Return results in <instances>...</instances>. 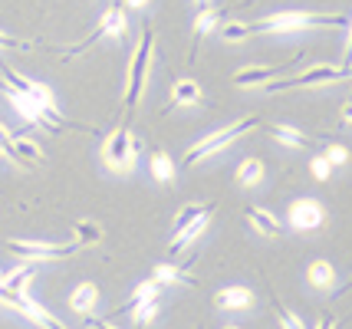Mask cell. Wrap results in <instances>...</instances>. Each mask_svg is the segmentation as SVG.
<instances>
[{
  "label": "cell",
  "mask_w": 352,
  "mask_h": 329,
  "mask_svg": "<svg viewBox=\"0 0 352 329\" xmlns=\"http://www.w3.org/2000/svg\"><path fill=\"white\" fill-rule=\"evenodd\" d=\"M33 277H36V266L23 264V266H16V270H10V273H3V277H0V286L10 290V293H23Z\"/></svg>",
  "instance_id": "cell-18"
},
{
  "label": "cell",
  "mask_w": 352,
  "mask_h": 329,
  "mask_svg": "<svg viewBox=\"0 0 352 329\" xmlns=\"http://www.w3.org/2000/svg\"><path fill=\"white\" fill-rule=\"evenodd\" d=\"M96 299H99V290H96V283H79L76 290L69 293V306H73L76 313H89L92 306H96Z\"/></svg>",
  "instance_id": "cell-20"
},
{
  "label": "cell",
  "mask_w": 352,
  "mask_h": 329,
  "mask_svg": "<svg viewBox=\"0 0 352 329\" xmlns=\"http://www.w3.org/2000/svg\"><path fill=\"white\" fill-rule=\"evenodd\" d=\"M125 27H129V14H125L122 3H116V7H109L106 14H102V20H99V27L79 43V47L66 49V60H73V56H79V53H86V49L96 43V40H102V36H122Z\"/></svg>",
  "instance_id": "cell-5"
},
{
  "label": "cell",
  "mask_w": 352,
  "mask_h": 329,
  "mask_svg": "<svg viewBox=\"0 0 352 329\" xmlns=\"http://www.w3.org/2000/svg\"><path fill=\"white\" fill-rule=\"evenodd\" d=\"M342 122H346V126H352V102H346V106H342Z\"/></svg>",
  "instance_id": "cell-35"
},
{
  "label": "cell",
  "mask_w": 352,
  "mask_h": 329,
  "mask_svg": "<svg viewBox=\"0 0 352 329\" xmlns=\"http://www.w3.org/2000/svg\"><path fill=\"white\" fill-rule=\"evenodd\" d=\"M307 277H309V283H313L316 290H329V286L336 283V270H333L329 260H313L309 270H307Z\"/></svg>",
  "instance_id": "cell-22"
},
{
  "label": "cell",
  "mask_w": 352,
  "mask_h": 329,
  "mask_svg": "<svg viewBox=\"0 0 352 329\" xmlns=\"http://www.w3.org/2000/svg\"><path fill=\"white\" fill-rule=\"evenodd\" d=\"M322 158H326V161L336 168V165H346V161H349V152H346L342 145H329V148L322 152Z\"/></svg>",
  "instance_id": "cell-29"
},
{
  "label": "cell",
  "mask_w": 352,
  "mask_h": 329,
  "mask_svg": "<svg viewBox=\"0 0 352 329\" xmlns=\"http://www.w3.org/2000/svg\"><path fill=\"white\" fill-rule=\"evenodd\" d=\"M152 47H155V30L145 23L142 27V40L135 47V56L129 63V86H125V106L135 109L142 93H145V79H148V66H152Z\"/></svg>",
  "instance_id": "cell-2"
},
{
  "label": "cell",
  "mask_w": 352,
  "mask_h": 329,
  "mask_svg": "<svg viewBox=\"0 0 352 329\" xmlns=\"http://www.w3.org/2000/svg\"><path fill=\"white\" fill-rule=\"evenodd\" d=\"M10 141H14V135H10L7 128L0 126V152H7V148H10Z\"/></svg>",
  "instance_id": "cell-32"
},
{
  "label": "cell",
  "mask_w": 352,
  "mask_h": 329,
  "mask_svg": "<svg viewBox=\"0 0 352 329\" xmlns=\"http://www.w3.org/2000/svg\"><path fill=\"white\" fill-rule=\"evenodd\" d=\"M316 27H349L342 14H303V10H287L274 14L267 20L250 23V33H296V30H316Z\"/></svg>",
  "instance_id": "cell-1"
},
{
  "label": "cell",
  "mask_w": 352,
  "mask_h": 329,
  "mask_svg": "<svg viewBox=\"0 0 352 329\" xmlns=\"http://www.w3.org/2000/svg\"><path fill=\"white\" fill-rule=\"evenodd\" d=\"M217 310H250L254 306V290H247V286H228V290H221L214 297Z\"/></svg>",
  "instance_id": "cell-10"
},
{
  "label": "cell",
  "mask_w": 352,
  "mask_h": 329,
  "mask_svg": "<svg viewBox=\"0 0 352 329\" xmlns=\"http://www.w3.org/2000/svg\"><path fill=\"white\" fill-rule=\"evenodd\" d=\"M293 63H283V66H250V69H241L237 76H234V86H241V89H250V86H267V82H274L280 73H290Z\"/></svg>",
  "instance_id": "cell-9"
},
{
  "label": "cell",
  "mask_w": 352,
  "mask_h": 329,
  "mask_svg": "<svg viewBox=\"0 0 352 329\" xmlns=\"http://www.w3.org/2000/svg\"><path fill=\"white\" fill-rule=\"evenodd\" d=\"M135 155H138V139L132 135L129 126H119L106 139V148H102L106 165L112 172H132L135 168Z\"/></svg>",
  "instance_id": "cell-4"
},
{
  "label": "cell",
  "mask_w": 352,
  "mask_h": 329,
  "mask_svg": "<svg viewBox=\"0 0 352 329\" xmlns=\"http://www.w3.org/2000/svg\"><path fill=\"white\" fill-rule=\"evenodd\" d=\"M152 280L162 283V286H171V283H188V286H195V277H188L184 266H175V264H158L152 273Z\"/></svg>",
  "instance_id": "cell-21"
},
{
  "label": "cell",
  "mask_w": 352,
  "mask_h": 329,
  "mask_svg": "<svg viewBox=\"0 0 352 329\" xmlns=\"http://www.w3.org/2000/svg\"><path fill=\"white\" fill-rule=\"evenodd\" d=\"M155 316H158V299H145L142 306L135 310V319L138 323H152Z\"/></svg>",
  "instance_id": "cell-30"
},
{
  "label": "cell",
  "mask_w": 352,
  "mask_h": 329,
  "mask_svg": "<svg viewBox=\"0 0 352 329\" xmlns=\"http://www.w3.org/2000/svg\"><path fill=\"white\" fill-rule=\"evenodd\" d=\"M86 326H89V329H116V326H109L106 319H89Z\"/></svg>",
  "instance_id": "cell-34"
},
{
  "label": "cell",
  "mask_w": 352,
  "mask_h": 329,
  "mask_svg": "<svg viewBox=\"0 0 352 329\" xmlns=\"http://www.w3.org/2000/svg\"><path fill=\"white\" fill-rule=\"evenodd\" d=\"M158 293H162V283H155V280H142L135 286V293H132V297L125 299L122 306H119V310H116V313H135L138 306H142V303H145V299H158Z\"/></svg>",
  "instance_id": "cell-16"
},
{
  "label": "cell",
  "mask_w": 352,
  "mask_h": 329,
  "mask_svg": "<svg viewBox=\"0 0 352 329\" xmlns=\"http://www.w3.org/2000/svg\"><path fill=\"white\" fill-rule=\"evenodd\" d=\"M316 329H336V319L333 316H322L320 323H316Z\"/></svg>",
  "instance_id": "cell-33"
},
{
  "label": "cell",
  "mask_w": 352,
  "mask_h": 329,
  "mask_svg": "<svg viewBox=\"0 0 352 329\" xmlns=\"http://www.w3.org/2000/svg\"><path fill=\"white\" fill-rule=\"evenodd\" d=\"M204 214H214V204H188L182 214L175 218V234L178 231H184V227H191L198 218H204Z\"/></svg>",
  "instance_id": "cell-24"
},
{
  "label": "cell",
  "mask_w": 352,
  "mask_h": 329,
  "mask_svg": "<svg viewBox=\"0 0 352 329\" xmlns=\"http://www.w3.org/2000/svg\"><path fill=\"white\" fill-rule=\"evenodd\" d=\"M224 329H237V326H224Z\"/></svg>",
  "instance_id": "cell-39"
},
{
  "label": "cell",
  "mask_w": 352,
  "mask_h": 329,
  "mask_svg": "<svg viewBox=\"0 0 352 329\" xmlns=\"http://www.w3.org/2000/svg\"><path fill=\"white\" fill-rule=\"evenodd\" d=\"M309 174L316 178V181H329V174H333V165L326 161L322 155H313V161H309Z\"/></svg>",
  "instance_id": "cell-28"
},
{
  "label": "cell",
  "mask_w": 352,
  "mask_h": 329,
  "mask_svg": "<svg viewBox=\"0 0 352 329\" xmlns=\"http://www.w3.org/2000/svg\"><path fill=\"white\" fill-rule=\"evenodd\" d=\"M221 36H224L228 43H241V40L254 36V33H250V23H244V20H228L224 30H221Z\"/></svg>",
  "instance_id": "cell-26"
},
{
  "label": "cell",
  "mask_w": 352,
  "mask_h": 329,
  "mask_svg": "<svg viewBox=\"0 0 352 329\" xmlns=\"http://www.w3.org/2000/svg\"><path fill=\"white\" fill-rule=\"evenodd\" d=\"M7 158H14L16 165H36V161H43V148L40 145H33V141H27V139H14L10 141V148L3 152Z\"/></svg>",
  "instance_id": "cell-13"
},
{
  "label": "cell",
  "mask_w": 352,
  "mask_h": 329,
  "mask_svg": "<svg viewBox=\"0 0 352 329\" xmlns=\"http://www.w3.org/2000/svg\"><path fill=\"white\" fill-rule=\"evenodd\" d=\"M270 135H274L280 145L296 148V152H307V148H313V135H307V132H300V128H293V126H270Z\"/></svg>",
  "instance_id": "cell-12"
},
{
  "label": "cell",
  "mask_w": 352,
  "mask_h": 329,
  "mask_svg": "<svg viewBox=\"0 0 352 329\" xmlns=\"http://www.w3.org/2000/svg\"><path fill=\"white\" fill-rule=\"evenodd\" d=\"M336 79H346L342 73V66H313L307 73H300V76H287V79H274V82H267V89L270 93H283V89H307V86H322V82H336Z\"/></svg>",
  "instance_id": "cell-6"
},
{
  "label": "cell",
  "mask_w": 352,
  "mask_h": 329,
  "mask_svg": "<svg viewBox=\"0 0 352 329\" xmlns=\"http://www.w3.org/2000/svg\"><path fill=\"white\" fill-rule=\"evenodd\" d=\"M16 257H27V260H63V257H73L79 251V244H40V240H10L7 244Z\"/></svg>",
  "instance_id": "cell-7"
},
{
  "label": "cell",
  "mask_w": 352,
  "mask_h": 329,
  "mask_svg": "<svg viewBox=\"0 0 352 329\" xmlns=\"http://www.w3.org/2000/svg\"><path fill=\"white\" fill-rule=\"evenodd\" d=\"M148 168H152V178L158 181V185H171V181H175V172H178L175 158H171L168 152H162V148H155V152H152Z\"/></svg>",
  "instance_id": "cell-14"
},
{
  "label": "cell",
  "mask_w": 352,
  "mask_h": 329,
  "mask_svg": "<svg viewBox=\"0 0 352 329\" xmlns=\"http://www.w3.org/2000/svg\"><path fill=\"white\" fill-rule=\"evenodd\" d=\"M195 3H198V7H208V3H211V0H195Z\"/></svg>",
  "instance_id": "cell-37"
},
{
  "label": "cell",
  "mask_w": 352,
  "mask_h": 329,
  "mask_svg": "<svg viewBox=\"0 0 352 329\" xmlns=\"http://www.w3.org/2000/svg\"><path fill=\"white\" fill-rule=\"evenodd\" d=\"M322 204L313 201V198H300V201L290 204V211H287V220H290L293 231H316L322 224Z\"/></svg>",
  "instance_id": "cell-8"
},
{
  "label": "cell",
  "mask_w": 352,
  "mask_h": 329,
  "mask_svg": "<svg viewBox=\"0 0 352 329\" xmlns=\"http://www.w3.org/2000/svg\"><path fill=\"white\" fill-rule=\"evenodd\" d=\"M76 244L79 247H92V244H99L102 240V227L96 224V220H76Z\"/></svg>",
  "instance_id": "cell-25"
},
{
  "label": "cell",
  "mask_w": 352,
  "mask_h": 329,
  "mask_svg": "<svg viewBox=\"0 0 352 329\" xmlns=\"http://www.w3.org/2000/svg\"><path fill=\"white\" fill-rule=\"evenodd\" d=\"M244 218L254 224V231H261L263 237H280L283 234V224H280V218L276 214H270V211H263V207H247Z\"/></svg>",
  "instance_id": "cell-11"
},
{
  "label": "cell",
  "mask_w": 352,
  "mask_h": 329,
  "mask_svg": "<svg viewBox=\"0 0 352 329\" xmlns=\"http://www.w3.org/2000/svg\"><path fill=\"white\" fill-rule=\"evenodd\" d=\"M274 306H276V319H280V326H283V329H309L307 323L293 313V310H287L280 299H274Z\"/></svg>",
  "instance_id": "cell-27"
},
{
  "label": "cell",
  "mask_w": 352,
  "mask_h": 329,
  "mask_svg": "<svg viewBox=\"0 0 352 329\" xmlns=\"http://www.w3.org/2000/svg\"><path fill=\"white\" fill-rule=\"evenodd\" d=\"M16 47H27V43H20V40H14V36L0 33V49H16Z\"/></svg>",
  "instance_id": "cell-31"
},
{
  "label": "cell",
  "mask_w": 352,
  "mask_h": 329,
  "mask_svg": "<svg viewBox=\"0 0 352 329\" xmlns=\"http://www.w3.org/2000/svg\"><path fill=\"white\" fill-rule=\"evenodd\" d=\"M198 102H201V86L195 82V79H182V82H175L168 109H175V106H198Z\"/></svg>",
  "instance_id": "cell-17"
},
{
  "label": "cell",
  "mask_w": 352,
  "mask_h": 329,
  "mask_svg": "<svg viewBox=\"0 0 352 329\" xmlns=\"http://www.w3.org/2000/svg\"><path fill=\"white\" fill-rule=\"evenodd\" d=\"M208 220H211V214H204V218H198L191 227H184V231H178L175 234V240L168 244V257H175V253L182 251V247H188L191 240H198L201 234H204V227H208Z\"/></svg>",
  "instance_id": "cell-19"
},
{
  "label": "cell",
  "mask_w": 352,
  "mask_h": 329,
  "mask_svg": "<svg viewBox=\"0 0 352 329\" xmlns=\"http://www.w3.org/2000/svg\"><path fill=\"white\" fill-rule=\"evenodd\" d=\"M254 126H261V122H257L254 115H247V119H241V122H234V126H228V128H217V132H211L208 139H201L198 145H195V148H191V152H188V155L182 158V165H184V168H191V165H198L201 158L217 155L221 148H228V145H230L234 139L247 135V132H250Z\"/></svg>",
  "instance_id": "cell-3"
},
{
  "label": "cell",
  "mask_w": 352,
  "mask_h": 329,
  "mask_svg": "<svg viewBox=\"0 0 352 329\" xmlns=\"http://www.w3.org/2000/svg\"><path fill=\"white\" fill-rule=\"evenodd\" d=\"M145 3H148V0H125L122 7H145Z\"/></svg>",
  "instance_id": "cell-36"
},
{
  "label": "cell",
  "mask_w": 352,
  "mask_h": 329,
  "mask_svg": "<svg viewBox=\"0 0 352 329\" xmlns=\"http://www.w3.org/2000/svg\"><path fill=\"white\" fill-rule=\"evenodd\" d=\"M224 16V10H208V7H201V14L195 16V43H191V60L198 56L201 43H204V33L214 30V23Z\"/></svg>",
  "instance_id": "cell-15"
},
{
  "label": "cell",
  "mask_w": 352,
  "mask_h": 329,
  "mask_svg": "<svg viewBox=\"0 0 352 329\" xmlns=\"http://www.w3.org/2000/svg\"><path fill=\"white\" fill-rule=\"evenodd\" d=\"M237 181H241L244 188L261 185L263 181V165L257 161V158H244V161H241V168H237Z\"/></svg>",
  "instance_id": "cell-23"
},
{
  "label": "cell",
  "mask_w": 352,
  "mask_h": 329,
  "mask_svg": "<svg viewBox=\"0 0 352 329\" xmlns=\"http://www.w3.org/2000/svg\"><path fill=\"white\" fill-rule=\"evenodd\" d=\"M349 286H352V280H349V283H346V286H342V290H349Z\"/></svg>",
  "instance_id": "cell-38"
}]
</instances>
